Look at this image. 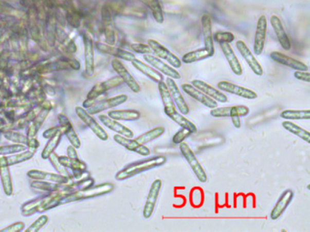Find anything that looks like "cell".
Returning <instances> with one entry per match:
<instances>
[{
    "label": "cell",
    "mask_w": 310,
    "mask_h": 232,
    "mask_svg": "<svg viewBox=\"0 0 310 232\" xmlns=\"http://www.w3.org/2000/svg\"><path fill=\"white\" fill-rule=\"evenodd\" d=\"M167 163V158L165 156H154L145 160H142L139 162L130 163L126 165L123 170L118 171L116 175V179L118 181H124L126 179L131 178L138 174L145 172L147 170H152L154 168L162 166Z\"/></svg>",
    "instance_id": "6da1fadb"
},
{
    "label": "cell",
    "mask_w": 310,
    "mask_h": 232,
    "mask_svg": "<svg viewBox=\"0 0 310 232\" xmlns=\"http://www.w3.org/2000/svg\"><path fill=\"white\" fill-rule=\"evenodd\" d=\"M113 189H114V185L112 183H104V184L96 186L93 188L88 187V188L82 189V190H76L74 192L65 195L61 201V204L66 203V202L78 201L88 199V198L105 195V194H110V191L113 190Z\"/></svg>",
    "instance_id": "7a4b0ae2"
},
{
    "label": "cell",
    "mask_w": 310,
    "mask_h": 232,
    "mask_svg": "<svg viewBox=\"0 0 310 232\" xmlns=\"http://www.w3.org/2000/svg\"><path fill=\"white\" fill-rule=\"evenodd\" d=\"M179 150H180L183 157L186 159V161L189 163V166L191 167V169L196 175V178L198 179V181L203 183L207 182L208 177H207L206 171L203 169L200 163L197 161L196 155L188 145V143H184V142L179 143Z\"/></svg>",
    "instance_id": "3957f363"
},
{
    "label": "cell",
    "mask_w": 310,
    "mask_h": 232,
    "mask_svg": "<svg viewBox=\"0 0 310 232\" xmlns=\"http://www.w3.org/2000/svg\"><path fill=\"white\" fill-rule=\"evenodd\" d=\"M148 45L150 46V48L153 51L154 54H156L157 57L166 60L174 68H180L182 66L180 59L177 57V55L171 53L168 48H166L163 45H161L160 43H158L153 39H150L148 41Z\"/></svg>",
    "instance_id": "277c9868"
},
{
    "label": "cell",
    "mask_w": 310,
    "mask_h": 232,
    "mask_svg": "<svg viewBox=\"0 0 310 232\" xmlns=\"http://www.w3.org/2000/svg\"><path fill=\"white\" fill-rule=\"evenodd\" d=\"M104 33L106 36V42L110 45H114L116 42V31H115L114 21L112 16V9L110 5L105 4L101 10Z\"/></svg>",
    "instance_id": "5b68a950"
},
{
    "label": "cell",
    "mask_w": 310,
    "mask_h": 232,
    "mask_svg": "<svg viewBox=\"0 0 310 232\" xmlns=\"http://www.w3.org/2000/svg\"><path fill=\"white\" fill-rule=\"evenodd\" d=\"M161 186H162V181L159 180V179L155 180L153 183L151 184L150 192H149V195H148V198H147L145 204L144 206V209H143V217H144V219L148 220V219H150V217L152 216L154 209H155V206L157 204L158 195H159V192H160Z\"/></svg>",
    "instance_id": "8992f818"
},
{
    "label": "cell",
    "mask_w": 310,
    "mask_h": 232,
    "mask_svg": "<svg viewBox=\"0 0 310 232\" xmlns=\"http://www.w3.org/2000/svg\"><path fill=\"white\" fill-rule=\"evenodd\" d=\"M267 30V20L266 16H261L258 20L257 29H256L255 38H254V54L260 55L263 52L264 46L266 42Z\"/></svg>",
    "instance_id": "52a82bcc"
},
{
    "label": "cell",
    "mask_w": 310,
    "mask_h": 232,
    "mask_svg": "<svg viewBox=\"0 0 310 232\" xmlns=\"http://www.w3.org/2000/svg\"><path fill=\"white\" fill-rule=\"evenodd\" d=\"M143 57L145 62L149 63L150 66H154L158 72H161L162 74H166L168 78H171L175 79H180L181 75L177 70L175 69L172 66H169L166 63L163 62L161 59L154 56L151 54H143Z\"/></svg>",
    "instance_id": "ba28073f"
},
{
    "label": "cell",
    "mask_w": 310,
    "mask_h": 232,
    "mask_svg": "<svg viewBox=\"0 0 310 232\" xmlns=\"http://www.w3.org/2000/svg\"><path fill=\"white\" fill-rule=\"evenodd\" d=\"M112 68L115 70V72L118 74V75L123 79L124 83H126V85L130 87V89L134 93H139L140 92V85H138V82L135 80V78L130 74L129 70L126 69L125 66L122 64L118 59H113L111 62Z\"/></svg>",
    "instance_id": "9c48e42d"
},
{
    "label": "cell",
    "mask_w": 310,
    "mask_h": 232,
    "mask_svg": "<svg viewBox=\"0 0 310 232\" xmlns=\"http://www.w3.org/2000/svg\"><path fill=\"white\" fill-rule=\"evenodd\" d=\"M166 84L168 85V88H169L170 95L174 101V104L179 110V112L183 115H187L189 112V105L186 103L183 95L181 94L180 90L178 88L176 82L174 81L173 78H168L166 79Z\"/></svg>",
    "instance_id": "30bf717a"
},
{
    "label": "cell",
    "mask_w": 310,
    "mask_h": 232,
    "mask_svg": "<svg viewBox=\"0 0 310 232\" xmlns=\"http://www.w3.org/2000/svg\"><path fill=\"white\" fill-rule=\"evenodd\" d=\"M235 47L241 55L243 56L244 59L246 60L247 65L250 67V69L254 72V74L261 76L263 74V68L259 64V61L256 59L255 56L253 55L251 51L249 50V48L247 47L245 42H243L242 40H239L235 43Z\"/></svg>",
    "instance_id": "8fae6325"
},
{
    "label": "cell",
    "mask_w": 310,
    "mask_h": 232,
    "mask_svg": "<svg viewBox=\"0 0 310 232\" xmlns=\"http://www.w3.org/2000/svg\"><path fill=\"white\" fill-rule=\"evenodd\" d=\"M217 88H220L221 91L235 94L238 96L243 97V98L249 99V100H253V99L258 98V94L254 91L245 88L243 86L232 84L230 82L220 81L217 84Z\"/></svg>",
    "instance_id": "7c38bea8"
},
{
    "label": "cell",
    "mask_w": 310,
    "mask_h": 232,
    "mask_svg": "<svg viewBox=\"0 0 310 232\" xmlns=\"http://www.w3.org/2000/svg\"><path fill=\"white\" fill-rule=\"evenodd\" d=\"M76 112L79 116V118L94 132L95 134H97L99 139L102 141H106L108 139V136L105 132V130L97 123V121L95 120L88 112H86V110H84L82 107H77Z\"/></svg>",
    "instance_id": "4fadbf2b"
},
{
    "label": "cell",
    "mask_w": 310,
    "mask_h": 232,
    "mask_svg": "<svg viewBox=\"0 0 310 232\" xmlns=\"http://www.w3.org/2000/svg\"><path fill=\"white\" fill-rule=\"evenodd\" d=\"M249 113V108L246 105H235L228 107H216L210 111V115L216 118L232 117V116H247Z\"/></svg>",
    "instance_id": "5bb4252c"
},
{
    "label": "cell",
    "mask_w": 310,
    "mask_h": 232,
    "mask_svg": "<svg viewBox=\"0 0 310 232\" xmlns=\"http://www.w3.org/2000/svg\"><path fill=\"white\" fill-rule=\"evenodd\" d=\"M181 88L183 89L185 93L188 95L192 97L193 99L198 101L202 105H205L206 107L209 109L216 108L217 107V103L216 101L214 100L212 98L206 95L203 92H201L200 90L197 89L196 87H194L192 85L189 84H183Z\"/></svg>",
    "instance_id": "9a60e30c"
},
{
    "label": "cell",
    "mask_w": 310,
    "mask_h": 232,
    "mask_svg": "<svg viewBox=\"0 0 310 232\" xmlns=\"http://www.w3.org/2000/svg\"><path fill=\"white\" fill-rule=\"evenodd\" d=\"M123 83L124 81L119 75L110 78L108 80L102 82V83H99L98 85H95L94 88L91 90L90 93H88L87 98L90 101L95 100L96 98L102 95L103 93H106L108 90L116 88L119 85H121Z\"/></svg>",
    "instance_id": "2e32d148"
},
{
    "label": "cell",
    "mask_w": 310,
    "mask_h": 232,
    "mask_svg": "<svg viewBox=\"0 0 310 232\" xmlns=\"http://www.w3.org/2000/svg\"><path fill=\"white\" fill-rule=\"evenodd\" d=\"M127 98L129 97L126 94H120V95L112 97V98H110V99L99 101V102H98V104L91 105L90 107H88V113L96 114V113L102 112V111H105V110H107V109L114 108V107L118 106V105L124 104L127 100Z\"/></svg>",
    "instance_id": "e0dca14e"
},
{
    "label": "cell",
    "mask_w": 310,
    "mask_h": 232,
    "mask_svg": "<svg viewBox=\"0 0 310 232\" xmlns=\"http://www.w3.org/2000/svg\"><path fill=\"white\" fill-rule=\"evenodd\" d=\"M201 26H202V34H203L205 48L209 52L210 55L213 56L215 54V47H214V40H213L212 22H211L210 16L207 14L202 16Z\"/></svg>",
    "instance_id": "ac0fdd59"
},
{
    "label": "cell",
    "mask_w": 310,
    "mask_h": 232,
    "mask_svg": "<svg viewBox=\"0 0 310 232\" xmlns=\"http://www.w3.org/2000/svg\"><path fill=\"white\" fill-rule=\"evenodd\" d=\"M96 47H97V49L100 51L103 54H110V55L119 58V59H123V60L130 61V62H132L134 59H136V56H135L133 53L124 50V49L119 48V47H113L112 45H110V44L106 45V44H103V43H97Z\"/></svg>",
    "instance_id": "d6986e66"
},
{
    "label": "cell",
    "mask_w": 310,
    "mask_h": 232,
    "mask_svg": "<svg viewBox=\"0 0 310 232\" xmlns=\"http://www.w3.org/2000/svg\"><path fill=\"white\" fill-rule=\"evenodd\" d=\"M114 140L122 146L126 148V150H129L130 151H133L136 153L142 155V156H148L151 153L150 149L140 144V143H137L135 140H131V138H127L125 136H120V134H116L114 136Z\"/></svg>",
    "instance_id": "ffe728a7"
},
{
    "label": "cell",
    "mask_w": 310,
    "mask_h": 232,
    "mask_svg": "<svg viewBox=\"0 0 310 232\" xmlns=\"http://www.w3.org/2000/svg\"><path fill=\"white\" fill-rule=\"evenodd\" d=\"M271 59H273L275 62L279 63L280 65L283 66H288L292 69L296 70V71H307L308 67L306 66V64L299 61L297 59L290 57L287 54H282L280 52H277L274 51L270 54Z\"/></svg>",
    "instance_id": "44dd1931"
},
{
    "label": "cell",
    "mask_w": 310,
    "mask_h": 232,
    "mask_svg": "<svg viewBox=\"0 0 310 232\" xmlns=\"http://www.w3.org/2000/svg\"><path fill=\"white\" fill-rule=\"evenodd\" d=\"M271 26L273 27L275 31L276 35L279 39V42L283 49L286 51H289L291 49V43L289 37L287 33L285 31V28L283 27L282 22L279 16L273 15L270 17Z\"/></svg>",
    "instance_id": "7402d4cb"
},
{
    "label": "cell",
    "mask_w": 310,
    "mask_h": 232,
    "mask_svg": "<svg viewBox=\"0 0 310 232\" xmlns=\"http://www.w3.org/2000/svg\"><path fill=\"white\" fill-rule=\"evenodd\" d=\"M294 198V192L292 190H286L282 194L281 196L279 197V201H277L275 207L272 209V211L270 213V219L275 221L278 220L279 217L282 215L283 212L286 210L287 207L289 206L291 203V201Z\"/></svg>",
    "instance_id": "603a6c76"
},
{
    "label": "cell",
    "mask_w": 310,
    "mask_h": 232,
    "mask_svg": "<svg viewBox=\"0 0 310 232\" xmlns=\"http://www.w3.org/2000/svg\"><path fill=\"white\" fill-rule=\"evenodd\" d=\"M191 85L197 89L200 90L201 92H203L206 95L212 98L216 102H220V103L228 102V97L226 96L224 93L220 90L214 88L211 85H208L206 82L201 81V80H193Z\"/></svg>",
    "instance_id": "cb8c5ba5"
},
{
    "label": "cell",
    "mask_w": 310,
    "mask_h": 232,
    "mask_svg": "<svg viewBox=\"0 0 310 232\" xmlns=\"http://www.w3.org/2000/svg\"><path fill=\"white\" fill-rule=\"evenodd\" d=\"M220 48L223 52L225 57L227 59L228 65L231 68L232 72L236 75H241L243 73V70H242L239 59L236 57V55L232 49V47H230V45L228 43H222V44H220Z\"/></svg>",
    "instance_id": "d4e9b609"
},
{
    "label": "cell",
    "mask_w": 310,
    "mask_h": 232,
    "mask_svg": "<svg viewBox=\"0 0 310 232\" xmlns=\"http://www.w3.org/2000/svg\"><path fill=\"white\" fill-rule=\"evenodd\" d=\"M99 120L101 121V123L104 125H106V127L110 128V130L114 131L118 134L125 136L127 138H133V132L130 130V128L126 127L123 124H119L118 121L110 118V116L101 114V115H99Z\"/></svg>",
    "instance_id": "484cf974"
},
{
    "label": "cell",
    "mask_w": 310,
    "mask_h": 232,
    "mask_svg": "<svg viewBox=\"0 0 310 232\" xmlns=\"http://www.w3.org/2000/svg\"><path fill=\"white\" fill-rule=\"evenodd\" d=\"M83 41L85 45V63H86V73L87 75L92 76L94 74V49L93 41L90 36L85 34L83 36Z\"/></svg>",
    "instance_id": "4316f807"
},
{
    "label": "cell",
    "mask_w": 310,
    "mask_h": 232,
    "mask_svg": "<svg viewBox=\"0 0 310 232\" xmlns=\"http://www.w3.org/2000/svg\"><path fill=\"white\" fill-rule=\"evenodd\" d=\"M28 177L38 180V181H47V182H57V183H67L68 178L64 175L45 172L41 170H29L28 172Z\"/></svg>",
    "instance_id": "83f0119b"
},
{
    "label": "cell",
    "mask_w": 310,
    "mask_h": 232,
    "mask_svg": "<svg viewBox=\"0 0 310 232\" xmlns=\"http://www.w3.org/2000/svg\"><path fill=\"white\" fill-rule=\"evenodd\" d=\"M59 123H60L61 131L66 134V136L69 140V142L72 143V145L76 148L80 147V142H79V137L77 136L74 128H73L72 124H70V122L68 121L67 117L61 114V115H59Z\"/></svg>",
    "instance_id": "f1b7e54d"
},
{
    "label": "cell",
    "mask_w": 310,
    "mask_h": 232,
    "mask_svg": "<svg viewBox=\"0 0 310 232\" xmlns=\"http://www.w3.org/2000/svg\"><path fill=\"white\" fill-rule=\"evenodd\" d=\"M132 65L136 69H138V71H140L142 74H145L148 78L151 79L152 81L156 82V83H159L160 81L164 80L163 75L157 71V70L154 69L151 66L145 65L144 63L138 60V59H134L132 61Z\"/></svg>",
    "instance_id": "f546056e"
},
{
    "label": "cell",
    "mask_w": 310,
    "mask_h": 232,
    "mask_svg": "<svg viewBox=\"0 0 310 232\" xmlns=\"http://www.w3.org/2000/svg\"><path fill=\"white\" fill-rule=\"evenodd\" d=\"M110 8L112 9V12H115L116 14H120V15L126 16H133V17H137L140 20L147 18V13L141 8H129V7H125L120 4L114 5V7L110 5Z\"/></svg>",
    "instance_id": "4dcf8cb0"
},
{
    "label": "cell",
    "mask_w": 310,
    "mask_h": 232,
    "mask_svg": "<svg viewBox=\"0 0 310 232\" xmlns=\"http://www.w3.org/2000/svg\"><path fill=\"white\" fill-rule=\"evenodd\" d=\"M165 113L166 115L169 117L171 120L174 121L176 124H178L180 127L187 128V129L190 130L193 133H194V132H196V131H197L196 125L193 124L192 122L188 120L186 117L183 116L182 113L177 112L176 108L172 109V110H170V111H167V112H165Z\"/></svg>",
    "instance_id": "1f68e13d"
},
{
    "label": "cell",
    "mask_w": 310,
    "mask_h": 232,
    "mask_svg": "<svg viewBox=\"0 0 310 232\" xmlns=\"http://www.w3.org/2000/svg\"><path fill=\"white\" fill-rule=\"evenodd\" d=\"M110 118L117 121H136L140 118V112L137 110H115L108 112Z\"/></svg>",
    "instance_id": "d6a6232c"
},
{
    "label": "cell",
    "mask_w": 310,
    "mask_h": 232,
    "mask_svg": "<svg viewBox=\"0 0 310 232\" xmlns=\"http://www.w3.org/2000/svg\"><path fill=\"white\" fill-rule=\"evenodd\" d=\"M158 84V92L160 94L161 99L163 102V105H164V112L167 111H170L172 109L176 108V105L174 104V101H173L172 97L170 95L169 93V88H168V85L166 84V82L160 81Z\"/></svg>",
    "instance_id": "836d02e7"
},
{
    "label": "cell",
    "mask_w": 310,
    "mask_h": 232,
    "mask_svg": "<svg viewBox=\"0 0 310 232\" xmlns=\"http://www.w3.org/2000/svg\"><path fill=\"white\" fill-rule=\"evenodd\" d=\"M0 174H1V180L3 182L5 192L7 195H11V178H10V172H9L8 165L5 161V156L0 157Z\"/></svg>",
    "instance_id": "e575fe53"
},
{
    "label": "cell",
    "mask_w": 310,
    "mask_h": 232,
    "mask_svg": "<svg viewBox=\"0 0 310 232\" xmlns=\"http://www.w3.org/2000/svg\"><path fill=\"white\" fill-rule=\"evenodd\" d=\"M208 57H211L209 52L206 48H201V49L191 51V52L185 54L182 56L181 62L185 63V64H192V63L201 61V60H204L206 58Z\"/></svg>",
    "instance_id": "d590c367"
},
{
    "label": "cell",
    "mask_w": 310,
    "mask_h": 232,
    "mask_svg": "<svg viewBox=\"0 0 310 232\" xmlns=\"http://www.w3.org/2000/svg\"><path fill=\"white\" fill-rule=\"evenodd\" d=\"M282 126L284 129H286L287 131L293 133L295 136H298L300 139L304 140L307 143H310L309 132L304 130L303 128L299 127V125H297L289 121H285L282 123Z\"/></svg>",
    "instance_id": "8d00e7d4"
},
{
    "label": "cell",
    "mask_w": 310,
    "mask_h": 232,
    "mask_svg": "<svg viewBox=\"0 0 310 232\" xmlns=\"http://www.w3.org/2000/svg\"><path fill=\"white\" fill-rule=\"evenodd\" d=\"M59 163L62 164V166L68 167L75 170L74 173H81L86 169V165L85 163L79 161L78 158H70V157H59Z\"/></svg>",
    "instance_id": "74e56055"
},
{
    "label": "cell",
    "mask_w": 310,
    "mask_h": 232,
    "mask_svg": "<svg viewBox=\"0 0 310 232\" xmlns=\"http://www.w3.org/2000/svg\"><path fill=\"white\" fill-rule=\"evenodd\" d=\"M164 132H165V128L163 126H158V127L154 128L152 130H150L149 132L143 133V134L138 136L136 139L134 140L137 143L145 145L147 143H150L151 141H154V140L157 139L158 137H160Z\"/></svg>",
    "instance_id": "f35d334b"
},
{
    "label": "cell",
    "mask_w": 310,
    "mask_h": 232,
    "mask_svg": "<svg viewBox=\"0 0 310 232\" xmlns=\"http://www.w3.org/2000/svg\"><path fill=\"white\" fill-rule=\"evenodd\" d=\"M280 117L287 120H309L310 110H285Z\"/></svg>",
    "instance_id": "ab89813d"
},
{
    "label": "cell",
    "mask_w": 310,
    "mask_h": 232,
    "mask_svg": "<svg viewBox=\"0 0 310 232\" xmlns=\"http://www.w3.org/2000/svg\"><path fill=\"white\" fill-rule=\"evenodd\" d=\"M61 136H62V131H61V129H60L59 131L56 132L54 136L49 138V139H50L49 140V142L47 143L46 147H45L43 151H42V158L47 159L52 154V153H53V151H54V150H55L57 146H58V144L60 143Z\"/></svg>",
    "instance_id": "60d3db41"
},
{
    "label": "cell",
    "mask_w": 310,
    "mask_h": 232,
    "mask_svg": "<svg viewBox=\"0 0 310 232\" xmlns=\"http://www.w3.org/2000/svg\"><path fill=\"white\" fill-rule=\"evenodd\" d=\"M149 8L152 11L154 20L158 24L164 23V15L159 0H149Z\"/></svg>",
    "instance_id": "b9f144b4"
},
{
    "label": "cell",
    "mask_w": 310,
    "mask_h": 232,
    "mask_svg": "<svg viewBox=\"0 0 310 232\" xmlns=\"http://www.w3.org/2000/svg\"><path fill=\"white\" fill-rule=\"evenodd\" d=\"M33 156V152L31 151H25L23 153H20V154H13L9 157H5V161L8 164V166L13 165V164H16V163H22L27 161L28 159L32 158Z\"/></svg>",
    "instance_id": "7bdbcfd3"
},
{
    "label": "cell",
    "mask_w": 310,
    "mask_h": 232,
    "mask_svg": "<svg viewBox=\"0 0 310 232\" xmlns=\"http://www.w3.org/2000/svg\"><path fill=\"white\" fill-rule=\"evenodd\" d=\"M213 40L218 44H222V43L230 44L235 40V35H233L231 32L218 31L213 35Z\"/></svg>",
    "instance_id": "ee69618b"
},
{
    "label": "cell",
    "mask_w": 310,
    "mask_h": 232,
    "mask_svg": "<svg viewBox=\"0 0 310 232\" xmlns=\"http://www.w3.org/2000/svg\"><path fill=\"white\" fill-rule=\"evenodd\" d=\"M193 132L187 129V128H180V130L173 136L172 142L175 144H179V143L184 142L185 140L187 139L188 137L191 136Z\"/></svg>",
    "instance_id": "f6af8a7d"
},
{
    "label": "cell",
    "mask_w": 310,
    "mask_h": 232,
    "mask_svg": "<svg viewBox=\"0 0 310 232\" xmlns=\"http://www.w3.org/2000/svg\"><path fill=\"white\" fill-rule=\"evenodd\" d=\"M25 150V146L21 144H15V145H6V146H0V155L13 154L19 151Z\"/></svg>",
    "instance_id": "bcb514c9"
},
{
    "label": "cell",
    "mask_w": 310,
    "mask_h": 232,
    "mask_svg": "<svg viewBox=\"0 0 310 232\" xmlns=\"http://www.w3.org/2000/svg\"><path fill=\"white\" fill-rule=\"evenodd\" d=\"M130 49L138 54H145L153 53L150 46L145 44H133L130 46Z\"/></svg>",
    "instance_id": "7dc6e473"
},
{
    "label": "cell",
    "mask_w": 310,
    "mask_h": 232,
    "mask_svg": "<svg viewBox=\"0 0 310 232\" xmlns=\"http://www.w3.org/2000/svg\"><path fill=\"white\" fill-rule=\"evenodd\" d=\"M47 219H48V218H47V216L40 217V219H39V220H37V221H35V222H34V223H33V224H32L31 226H30V227H29V228H28V229L26 230V231H39L40 228H42L44 225L47 223Z\"/></svg>",
    "instance_id": "c3c4849f"
},
{
    "label": "cell",
    "mask_w": 310,
    "mask_h": 232,
    "mask_svg": "<svg viewBox=\"0 0 310 232\" xmlns=\"http://www.w3.org/2000/svg\"><path fill=\"white\" fill-rule=\"evenodd\" d=\"M294 76L300 81L306 82V83L310 82V74L306 71H296Z\"/></svg>",
    "instance_id": "681fc988"
},
{
    "label": "cell",
    "mask_w": 310,
    "mask_h": 232,
    "mask_svg": "<svg viewBox=\"0 0 310 232\" xmlns=\"http://www.w3.org/2000/svg\"><path fill=\"white\" fill-rule=\"evenodd\" d=\"M8 137V140L13 141V142H16V143H27V137H25L23 136H20L19 133H15V132H10L9 136H6Z\"/></svg>",
    "instance_id": "f907efd6"
},
{
    "label": "cell",
    "mask_w": 310,
    "mask_h": 232,
    "mask_svg": "<svg viewBox=\"0 0 310 232\" xmlns=\"http://www.w3.org/2000/svg\"><path fill=\"white\" fill-rule=\"evenodd\" d=\"M24 226H25V224H24L23 222H16V223H14L11 226H9L8 228H4L2 231H20V230H21L24 228Z\"/></svg>",
    "instance_id": "816d5d0a"
},
{
    "label": "cell",
    "mask_w": 310,
    "mask_h": 232,
    "mask_svg": "<svg viewBox=\"0 0 310 232\" xmlns=\"http://www.w3.org/2000/svg\"><path fill=\"white\" fill-rule=\"evenodd\" d=\"M60 129H61L60 126L59 127L51 128V129H49V130H47V131L44 132L43 136L44 137H46V138H50V137L55 134L56 132L59 131Z\"/></svg>",
    "instance_id": "f5cc1de1"
},
{
    "label": "cell",
    "mask_w": 310,
    "mask_h": 232,
    "mask_svg": "<svg viewBox=\"0 0 310 232\" xmlns=\"http://www.w3.org/2000/svg\"><path fill=\"white\" fill-rule=\"evenodd\" d=\"M231 120L235 128L240 129L241 127V122H240V116H232Z\"/></svg>",
    "instance_id": "db71d44e"
},
{
    "label": "cell",
    "mask_w": 310,
    "mask_h": 232,
    "mask_svg": "<svg viewBox=\"0 0 310 232\" xmlns=\"http://www.w3.org/2000/svg\"><path fill=\"white\" fill-rule=\"evenodd\" d=\"M67 154H68V157H70V158H78L75 148L73 147V146H70V147L67 149Z\"/></svg>",
    "instance_id": "11a10c76"
},
{
    "label": "cell",
    "mask_w": 310,
    "mask_h": 232,
    "mask_svg": "<svg viewBox=\"0 0 310 232\" xmlns=\"http://www.w3.org/2000/svg\"><path fill=\"white\" fill-rule=\"evenodd\" d=\"M138 1H140L141 3H143L147 7H149V0H138Z\"/></svg>",
    "instance_id": "9f6ffc18"
}]
</instances>
